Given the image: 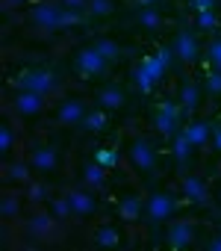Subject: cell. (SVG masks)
Here are the masks:
<instances>
[{
    "instance_id": "obj_1",
    "label": "cell",
    "mask_w": 221,
    "mask_h": 251,
    "mask_svg": "<svg viewBox=\"0 0 221 251\" xmlns=\"http://www.w3.org/2000/svg\"><path fill=\"white\" fill-rule=\"evenodd\" d=\"M171 59H174V48L171 45H162L159 48V53L156 56H145L136 68H133V80H136V89L139 92H151L162 77H165V71H168V65H171Z\"/></svg>"
},
{
    "instance_id": "obj_2",
    "label": "cell",
    "mask_w": 221,
    "mask_h": 251,
    "mask_svg": "<svg viewBox=\"0 0 221 251\" xmlns=\"http://www.w3.org/2000/svg\"><path fill=\"white\" fill-rule=\"evenodd\" d=\"M30 24L42 27V30H62L71 24H83V12L80 9H68L62 3H39L30 9Z\"/></svg>"
},
{
    "instance_id": "obj_3",
    "label": "cell",
    "mask_w": 221,
    "mask_h": 251,
    "mask_svg": "<svg viewBox=\"0 0 221 251\" xmlns=\"http://www.w3.org/2000/svg\"><path fill=\"white\" fill-rule=\"evenodd\" d=\"M12 86L47 98V95H53V92L59 89V80H56V71L47 68V65H27V68H21V71L12 77Z\"/></svg>"
},
{
    "instance_id": "obj_4",
    "label": "cell",
    "mask_w": 221,
    "mask_h": 251,
    "mask_svg": "<svg viewBox=\"0 0 221 251\" xmlns=\"http://www.w3.org/2000/svg\"><path fill=\"white\" fill-rule=\"evenodd\" d=\"M183 103H174V100H162L156 103L154 109V124H156V130L165 136V139H174L180 130H183Z\"/></svg>"
},
{
    "instance_id": "obj_5",
    "label": "cell",
    "mask_w": 221,
    "mask_h": 251,
    "mask_svg": "<svg viewBox=\"0 0 221 251\" xmlns=\"http://www.w3.org/2000/svg\"><path fill=\"white\" fill-rule=\"evenodd\" d=\"M180 210V201L171 192H151V198L145 201V222L148 225H162L168 222V216H174Z\"/></svg>"
},
{
    "instance_id": "obj_6",
    "label": "cell",
    "mask_w": 221,
    "mask_h": 251,
    "mask_svg": "<svg viewBox=\"0 0 221 251\" xmlns=\"http://www.w3.org/2000/svg\"><path fill=\"white\" fill-rule=\"evenodd\" d=\"M127 154H130L133 169H136V172H142V175H154V172H156V166H159L156 148L151 145V139H148V136H133V142H130Z\"/></svg>"
},
{
    "instance_id": "obj_7",
    "label": "cell",
    "mask_w": 221,
    "mask_h": 251,
    "mask_svg": "<svg viewBox=\"0 0 221 251\" xmlns=\"http://www.w3.org/2000/svg\"><path fill=\"white\" fill-rule=\"evenodd\" d=\"M71 65H74V71H77L80 77L91 80V77H103L112 62H109L106 56H100V53L88 45V48H80V50H77V56H74V62H71Z\"/></svg>"
},
{
    "instance_id": "obj_8",
    "label": "cell",
    "mask_w": 221,
    "mask_h": 251,
    "mask_svg": "<svg viewBox=\"0 0 221 251\" xmlns=\"http://www.w3.org/2000/svg\"><path fill=\"white\" fill-rule=\"evenodd\" d=\"M171 48H174V56H177L183 65H195V62L200 59V42H198V36H195L192 30H177Z\"/></svg>"
},
{
    "instance_id": "obj_9",
    "label": "cell",
    "mask_w": 221,
    "mask_h": 251,
    "mask_svg": "<svg viewBox=\"0 0 221 251\" xmlns=\"http://www.w3.org/2000/svg\"><path fill=\"white\" fill-rule=\"evenodd\" d=\"M195 236H198V227H195V222H189V219H174V222L168 225V248H174V251L189 248V245L195 242Z\"/></svg>"
},
{
    "instance_id": "obj_10",
    "label": "cell",
    "mask_w": 221,
    "mask_h": 251,
    "mask_svg": "<svg viewBox=\"0 0 221 251\" xmlns=\"http://www.w3.org/2000/svg\"><path fill=\"white\" fill-rule=\"evenodd\" d=\"M12 109H15V115H21V118H33V115H39V112L44 109V98L36 95V92L18 89V92L12 95Z\"/></svg>"
},
{
    "instance_id": "obj_11",
    "label": "cell",
    "mask_w": 221,
    "mask_h": 251,
    "mask_svg": "<svg viewBox=\"0 0 221 251\" xmlns=\"http://www.w3.org/2000/svg\"><path fill=\"white\" fill-rule=\"evenodd\" d=\"M30 166H33L39 175H53V172L59 169V157H56L53 148H47V145H36L33 154H30Z\"/></svg>"
},
{
    "instance_id": "obj_12",
    "label": "cell",
    "mask_w": 221,
    "mask_h": 251,
    "mask_svg": "<svg viewBox=\"0 0 221 251\" xmlns=\"http://www.w3.org/2000/svg\"><path fill=\"white\" fill-rule=\"evenodd\" d=\"M86 112H88L86 103H83L80 98H71V100L59 103V109H56V121L65 124V127H80V121H83Z\"/></svg>"
},
{
    "instance_id": "obj_13",
    "label": "cell",
    "mask_w": 221,
    "mask_h": 251,
    "mask_svg": "<svg viewBox=\"0 0 221 251\" xmlns=\"http://www.w3.org/2000/svg\"><path fill=\"white\" fill-rule=\"evenodd\" d=\"M65 198H68L71 213H74L77 219H86V216L97 213V201H94L88 192H83V189H68V192H65Z\"/></svg>"
},
{
    "instance_id": "obj_14",
    "label": "cell",
    "mask_w": 221,
    "mask_h": 251,
    "mask_svg": "<svg viewBox=\"0 0 221 251\" xmlns=\"http://www.w3.org/2000/svg\"><path fill=\"white\" fill-rule=\"evenodd\" d=\"M27 230L36 236V239H50L56 233V216L53 213H33L27 219Z\"/></svg>"
},
{
    "instance_id": "obj_15",
    "label": "cell",
    "mask_w": 221,
    "mask_h": 251,
    "mask_svg": "<svg viewBox=\"0 0 221 251\" xmlns=\"http://www.w3.org/2000/svg\"><path fill=\"white\" fill-rule=\"evenodd\" d=\"M127 103V92L121 89V86H103V89H97V106H103V109H121Z\"/></svg>"
},
{
    "instance_id": "obj_16",
    "label": "cell",
    "mask_w": 221,
    "mask_h": 251,
    "mask_svg": "<svg viewBox=\"0 0 221 251\" xmlns=\"http://www.w3.org/2000/svg\"><path fill=\"white\" fill-rule=\"evenodd\" d=\"M183 133L195 148H203L212 139V124L209 121H189V124H183Z\"/></svg>"
},
{
    "instance_id": "obj_17",
    "label": "cell",
    "mask_w": 221,
    "mask_h": 251,
    "mask_svg": "<svg viewBox=\"0 0 221 251\" xmlns=\"http://www.w3.org/2000/svg\"><path fill=\"white\" fill-rule=\"evenodd\" d=\"M115 213H118L124 222H136V219H142V216H145V201H142V195H124V198L118 201Z\"/></svg>"
},
{
    "instance_id": "obj_18",
    "label": "cell",
    "mask_w": 221,
    "mask_h": 251,
    "mask_svg": "<svg viewBox=\"0 0 221 251\" xmlns=\"http://www.w3.org/2000/svg\"><path fill=\"white\" fill-rule=\"evenodd\" d=\"M180 103H183V109L189 115L200 106V86L192 77H183V83H180Z\"/></svg>"
},
{
    "instance_id": "obj_19",
    "label": "cell",
    "mask_w": 221,
    "mask_h": 251,
    "mask_svg": "<svg viewBox=\"0 0 221 251\" xmlns=\"http://www.w3.org/2000/svg\"><path fill=\"white\" fill-rule=\"evenodd\" d=\"M183 195H186L192 204H206V201H209L206 183H203L200 177H195V175H186V177H183Z\"/></svg>"
},
{
    "instance_id": "obj_20",
    "label": "cell",
    "mask_w": 221,
    "mask_h": 251,
    "mask_svg": "<svg viewBox=\"0 0 221 251\" xmlns=\"http://www.w3.org/2000/svg\"><path fill=\"white\" fill-rule=\"evenodd\" d=\"M106 127H109V118H106L103 106L88 109V112L83 115V121H80V130H86V133H103Z\"/></svg>"
},
{
    "instance_id": "obj_21",
    "label": "cell",
    "mask_w": 221,
    "mask_h": 251,
    "mask_svg": "<svg viewBox=\"0 0 221 251\" xmlns=\"http://www.w3.org/2000/svg\"><path fill=\"white\" fill-rule=\"evenodd\" d=\"M192 148H195V145H192V142L186 139V133H183V130H180V133H177V136L171 139V151H174V160H177V166H183V169L189 166Z\"/></svg>"
},
{
    "instance_id": "obj_22",
    "label": "cell",
    "mask_w": 221,
    "mask_h": 251,
    "mask_svg": "<svg viewBox=\"0 0 221 251\" xmlns=\"http://www.w3.org/2000/svg\"><path fill=\"white\" fill-rule=\"evenodd\" d=\"M121 239H124V236H121L115 227H97V230L91 233V242L100 245V248H118Z\"/></svg>"
},
{
    "instance_id": "obj_23",
    "label": "cell",
    "mask_w": 221,
    "mask_h": 251,
    "mask_svg": "<svg viewBox=\"0 0 221 251\" xmlns=\"http://www.w3.org/2000/svg\"><path fill=\"white\" fill-rule=\"evenodd\" d=\"M83 180L88 183V186H106V169L100 166V163H83Z\"/></svg>"
},
{
    "instance_id": "obj_24",
    "label": "cell",
    "mask_w": 221,
    "mask_h": 251,
    "mask_svg": "<svg viewBox=\"0 0 221 251\" xmlns=\"http://www.w3.org/2000/svg\"><path fill=\"white\" fill-rule=\"evenodd\" d=\"M91 48H94L100 56H106L109 62L121 59V53H124V48H121L118 42H112V39H94V42H91Z\"/></svg>"
},
{
    "instance_id": "obj_25",
    "label": "cell",
    "mask_w": 221,
    "mask_h": 251,
    "mask_svg": "<svg viewBox=\"0 0 221 251\" xmlns=\"http://www.w3.org/2000/svg\"><path fill=\"white\" fill-rule=\"evenodd\" d=\"M136 21H139L145 30H159V27H162V15L156 12V6H139Z\"/></svg>"
},
{
    "instance_id": "obj_26",
    "label": "cell",
    "mask_w": 221,
    "mask_h": 251,
    "mask_svg": "<svg viewBox=\"0 0 221 251\" xmlns=\"http://www.w3.org/2000/svg\"><path fill=\"white\" fill-rule=\"evenodd\" d=\"M0 213H3V219H18L21 216V198L15 192H3V198H0Z\"/></svg>"
},
{
    "instance_id": "obj_27",
    "label": "cell",
    "mask_w": 221,
    "mask_h": 251,
    "mask_svg": "<svg viewBox=\"0 0 221 251\" xmlns=\"http://www.w3.org/2000/svg\"><path fill=\"white\" fill-rule=\"evenodd\" d=\"M12 148H15V133H12L9 124L3 121V124H0V154L9 157V151H12Z\"/></svg>"
},
{
    "instance_id": "obj_28",
    "label": "cell",
    "mask_w": 221,
    "mask_h": 251,
    "mask_svg": "<svg viewBox=\"0 0 221 251\" xmlns=\"http://www.w3.org/2000/svg\"><path fill=\"white\" fill-rule=\"evenodd\" d=\"M88 12L94 18H106V15L115 12V3H112V0H88Z\"/></svg>"
},
{
    "instance_id": "obj_29",
    "label": "cell",
    "mask_w": 221,
    "mask_h": 251,
    "mask_svg": "<svg viewBox=\"0 0 221 251\" xmlns=\"http://www.w3.org/2000/svg\"><path fill=\"white\" fill-rule=\"evenodd\" d=\"M206 59H209V65H212L215 71H221V36L209 39V45H206Z\"/></svg>"
},
{
    "instance_id": "obj_30",
    "label": "cell",
    "mask_w": 221,
    "mask_h": 251,
    "mask_svg": "<svg viewBox=\"0 0 221 251\" xmlns=\"http://www.w3.org/2000/svg\"><path fill=\"white\" fill-rule=\"evenodd\" d=\"M30 169H33V166H30ZM30 169H27V163H9L6 175H9L12 180H18V183H30Z\"/></svg>"
},
{
    "instance_id": "obj_31",
    "label": "cell",
    "mask_w": 221,
    "mask_h": 251,
    "mask_svg": "<svg viewBox=\"0 0 221 251\" xmlns=\"http://www.w3.org/2000/svg\"><path fill=\"white\" fill-rule=\"evenodd\" d=\"M115 160H118V151H115V148H109V151H106V148H97V151H94V163H100L103 169H112Z\"/></svg>"
},
{
    "instance_id": "obj_32",
    "label": "cell",
    "mask_w": 221,
    "mask_h": 251,
    "mask_svg": "<svg viewBox=\"0 0 221 251\" xmlns=\"http://www.w3.org/2000/svg\"><path fill=\"white\" fill-rule=\"evenodd\" d=\"M195 24H198V30L212 33V30L218 27V15H215V12H200V15H195Z\"/></svg>"
},
{
    "instance_id": "obj_33",
    "label": "cell",
    "mask_w": 221,
    "mask_h": 251,
    "mask_svg": "<svg viewBox=\"0 0 221 251\" xmlns=\"http://www.w3.org/2000/svg\"><path fill=\"white\" fill-rule=\"evenodd\" d=\"M203 89H206V95H212V98H221V71H209L206 74V83H203Z\"/></svg>"
},
{
    "instance_id": "obj_34",
    "label": "cell",
    "mask_w": 221,
    "mask_h": 251,
    "mask_svg": "<svg viewBox=\"0 0 221 251\" xmlns=\"http://www.w3.org/2000/svg\"><path fill=\"white\" fill-rule=\"evenodd\" d=\"M50 213H53L56 219H68V216H74V213H71V204H68V198H65V195L50 201Z\"/></svg>"
},
{
    "instance_id": "obj_35",
    "label": "cell",
    "mask_w": 221,
    "mask_h": 251,
    "mask_svg": "<svg viewBox=\"0 0 221 251\" xmlns=\"http://www.w3.org/2000/svg\"><path fill=\"white\" fill-rule=\"evenodd\" d=\"M189 9H192L195 15H200V12H215V9H218V0H189Z\"/></svg>"
},
{
    "instance_id": "obj_36",
    "label": "cell",
    "mask_w": 221,
    "mask_h": 251,
    "mask_svg": "<svg viewBox=\"0 0 221 251\" xmlns=\"http://www.w3.org/2000/svg\"><path fill=\"white\" fill-rule=\"evenodd\" d=\"M44 195H47V186L44 183H30V198L33 201H42Z\"/></svg>"
},
{
    "instance_id": "obj_37",
    "label": "cell",
    "mask_w": 221,
    "mask_h": 251,
    "mask_svg": "<svg viewBox=\"0 0 221 251\" xmlns=\"http://www.w3.org/2000/svg\"><path fill=\"white\" fill-rule=\"evenodd\" d=\"M59 3H62V6H68V9H80V12H83V9H88V0H59Z\"/></svg>"
},
{
    "instance_id": "obj_38",
    "label": "cell",
    "mask_w": 221,
    "mask_h": 251,
    "mask_svg": "<svg viewBox=\"0 0 221 251\" xmlns=\"http://www.w3.org/2000/svg\"><path fill=\"white\" fill-rule=\"evenodd\" d=\"M203 248H206V251H221V233H218V236H212V239H206V242H203Z\"/></svg>"
},
{
    "instance_id": "obj_39",
    "label": "cell",
    "mask_w": 221,
    "mask_h": 251,
    "mask_svg": "<svg viewBox=\"0 0 221 251\" xmlns=\"http://www.w3.org/2000/svg\"><path fill=\"white\" fill-rule=\"evenodd\" d=\"M212 142H215V148L221 151V121H215V124H212Z\"/></svg>"
},
{
    "instance_id": "obj_40",
    "label": "cell",
    "mask_w": 221,
    "mask_h": 251,
    "mask_svg": "<svg viewBox=\"0 0 221 251\" xmlns=\"http://www.w3.org/2000/svg\"><path fill=\"white\" fill-rule=\"evenodd\" d=\"M139 6H156V0H136Z\"/></svg>"
},
{
    "instance_id": "obj_41",
    "label": "cell",
    "mask_w": 221,
    "mask_h": 251,
    "mask_svg": "<svg viewBox=\"0 0 221 251\" xmlns=\"http://www.w3.org/2000/svg\"><path fill=\"white\" fill-rule=\"evenodd\" d=\"M18 3H24V0H9V6H18Z\"/></svg>"
}]
</instances>
